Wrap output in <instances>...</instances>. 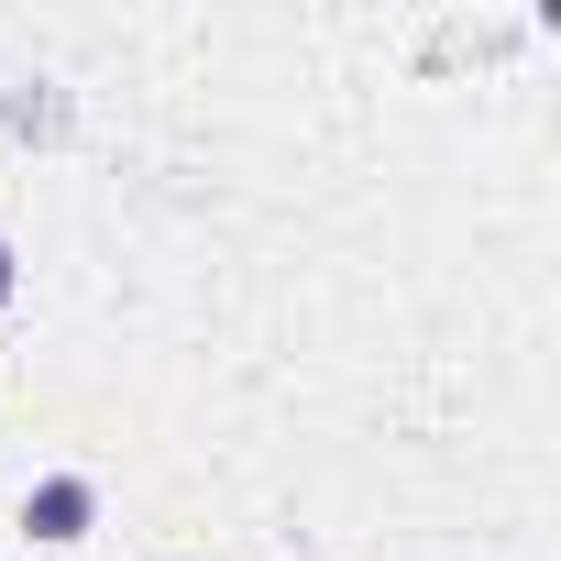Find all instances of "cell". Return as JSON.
Here are the masks:
<instances>
[{
	"instance_id": "6da1fadb",
	"label": "cell",
	"mask_w": 561,
	"mask_h": 561,
	"mask_svg": "<svg viewBox=\"0 0 561 561\" xmlns=\"http://www.w3.org/2000/svg\"><path fill=\"white\" fill-rule=\"evenodd\" d=\"M23 528H34V539H89V528H100V484H89V473H45V484L23 495Z\"/></svg>"
},
{
	"instance_id": "7a4b0ae2",
	"label": "cell",
	"mask_w": 561,
	"mask_h": 561,
	"mask_svg": "<svg viewBox=\"0 0 561 561\" xmlns=\"http://www.w3.org/2000/svg\"><path fill=\"white\" fill-rule=\"evenodd\" d=\"M12 287H23V275H12V242H0V309H12Z\"/></svg>"
}]
</instances>
